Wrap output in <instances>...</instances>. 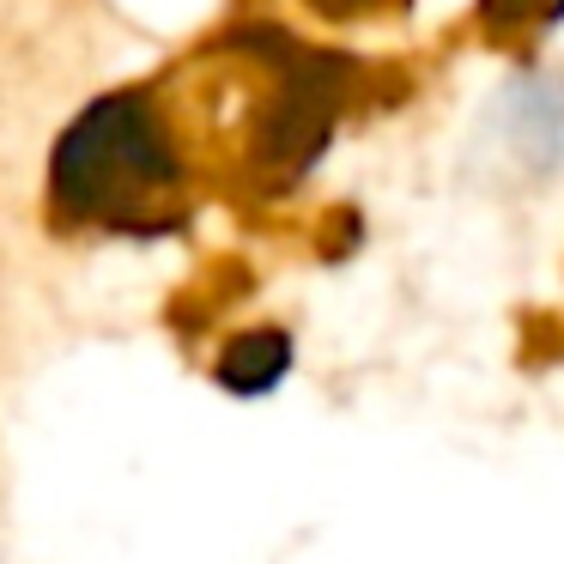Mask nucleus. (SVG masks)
<instances>
[{
    "label": "nucleus",
    "instance_id": "1",
    "mask_svg": "<svg viewBox=\"0 0 564 564\" xmlns=\"http://www.w3.org/2000/svg\"><path fill=\"white\" fill-rule=\"evenodd\" d=\"M50 195L98 231H164L183 207V152L159 98L122 91L91 104L55 147Z\"/></svg>",
    "mask_w": 564,
    "mask_h": 564
},
{
    "label": "nucleus",
    "instance_id": "4",
    "mask_svg": "<svg viewBox=\"0 0 564 564\" xmlns=\"http://www.w3.org/2000/svg\"><path fill=\"white\" fill-rule=\"evenodd\" d=\"M564 13V0H486V19L498 31H534Z\"/></svg>",
    "mask_w": 564,
    "mask_h": 564
},
{
    "label": "nucleus",
    "instance_id": "2",
    "mask_svg": "<svg viewBox=\"0 0 564 564\" xmlns=\"http://www.w3.org/2000/svg\"><path fill=\"white\" fill-rule=\"evenodd\" d=\"M491 147L516 176H552L564 164V86L546 74H516L491 104Z\"/></svg>",
    "mask_w": 564,
    "mask_h": 564
},
{
    "label": "nucleus",
    "instance_id": "3",
    "mask_svg": "<svg viewBox=\"0 0 564 564\" xmlns=\"http://www.w3.org/2000/svg\"><path fill=\"white\" fill-rule=\"evenodd\" d=\"M285 370H292V340H285L280 328H256V334H237V340L225 346L213 377L231 394H268V389H280Z\"/></svg>",
    "mask_w": 564,
    "mask_h": 564
}]
</instances>
